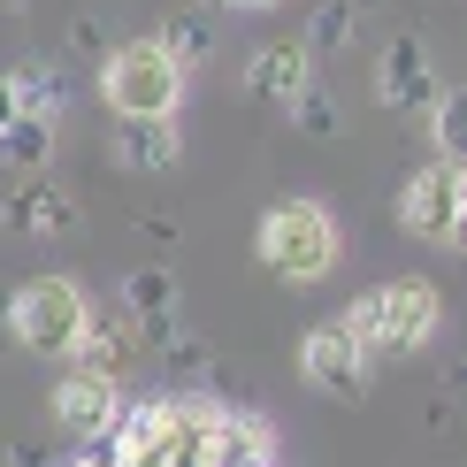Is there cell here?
I'll return each mask as SVG.
<instances>
[{
	"instance_id": "cell-1",
	"label": "cell",
	"mask_w": 467,
	"mask_h": 467,
	"mask_svg": "<svg viewBox=\"0 0 467 467\" xmlns=\"http://www.w3.org/2000/svg\"><path fill=\"white\" fill-rule=\"evenodd\" d=\"M253 253H261V268L268 276H284V284H322L329 268H337V215H329L322 200H276L261 223H253Z\"/></svg>"
},
{
	"instance_id": "cell-10",
	"label": "cell",
	"mask_w": 467,
	"mask_h": 467,
	"mask_svg": "<svg viewBox=\"0 0 467 467\" xmlns=\"http://www.w3.org/2000/svg\"><path fill=\"white\" fill-rule=\"evenodd\" d=\"M306 85H315V54H306L299 38H268V47H253V54H245V100H261V108H291Z\"/></svg>"
},
{
	"instance_id": "cell-3",
	"label": "cell",
	"mask_w": 467,
	"mask_h": 467,
	"mask_svg": "<svg viewBox=\"0 0 467 467\" xmlns=\"http://www.w3.org/2000/svg\"><path fill=\"white\" fill-rule=\"evenodd\" d=\"M85 322H92V299L77 276H31V284L8 291V337L38 360H69Z\"/></svg>"
},
{
	"instance_id": "cell-4",
	"label": "cell",
	"mask_w": 467,
	"mask_h": 467,
	"mask_svg": "<svg viewBox=\"0 0 467 467\" xmlns=\"http://www.w3.org/2000/svg\"><path fill=\"white\" fill-rule=\"evenodd\" d=\"M100 100L115 115H177L184 100V62L161 38H123L100 62Z\"/></svg>"
},
{
	"instance_id": "cell-6",
	"label": "cell",
	"mask_w": 467,
	"mask_h": 467,
	"mask_svg": "<svg viewBox=\"0 0 467 467\" xmlns=\"http://www.w3.org/2000/svg\"><path fill=\"white\" fill-rule=\"evenodd\" d=\"M299 376L315 383L322 399H345V406H353V399H368L376 360L353 345V329H345V322H315V329L299 337Z\"/></svg>"
},
{
	"instance_id": "cell-11",
	"label": "cell",
	"mask_w": 467,
	"mask_h": 467,
	"mask_svg": "<svg viewBox=\"0 0 467 467\" xmlns=\"http://www.w3.org/2000/svg\"><path fill=\"white\" fill-rule=\"evenodd\" d=\"M54 421H62L69 437H108L115 430V414H123V383H108V376H85V368H69L62 383H54Z\"/></svg>"
},
{
	"instance_id": "cell-14",
	"label": "cell",
	"mask_w": 467,
	"mask_h": 467,
	"mask_svg": "<svg viewBox=\"0 0 467 467\" xmlns=\"http://www.w3.org/2000/svg\"><path fill=\"white\" fill-rule=\"evenodd\" d=\"M200 467H276L268 460L261 414H223V406H207V452H200Z\"/></svg>"
},
{
	"instance_id": "cell-13",
	"label": "cell",
	"mask_w": 467,
	"mask_h": 467,
	"mask_svg": "<svg viewBox=\"0 0 467 467\" xmlns=\"http://www.w3.org/2000/svg\"><path fill=\"white\" fill-rule=\"evenodd\" d=\"M123 315L146 329V345H169L177 337V276L169 268H130L123 276Z\"/></svg>"
},
{
	"instance_id": "cell-8",
	"label": "cell",
	"mask_w": 467,
	"mask_h": 467,
	"mask_svg": "<svg viewBox=\"0 0 467 467\" xmlns=\"http://www.w3.org/2000/svg\"><path fill=\"white\" fill-rule=\"evenodd\" d=\"M444 92V77H437V62H430V47H421L414 31H399L391 47L376 54V100L383 108H406V115H421Z\"/></svg>"
},
{
	"instance_id": "cell-12",
	"label": "cell",
	"mask_w": 467,
	"mask_h": 467,
	"mask_svg": "<svg viewBox=\"0 0 467 467\" xmlns=\"http://www.w3.org/2000/svg\"><path fill=\"white\" fill-rule=\"evenodd\" d=\"M177 153H184L177 115H115V161L130 177H161V169H177Z\"/></svg>"
},
{
	"instance_id": "cell-5",
	"label": "cell",
	"mask_w": 467,
	"mask_h": 467,
	"mask_svg": "<svg viewBox=\"0 0 467 467\" xmlns=\"http://www.w3.org/2000/svg\"><path fill=\"white\" fill-rule=\"evenodd\" d=\"M399 223L414 230V238H430V245H460V223H467V177H460V161L414 169L406 192H399Z\"/></svg>"
},
{
	"instance_id": "cell-22",
	"label": "cell",
	"mask_w": 467,
	"mask_h": 467,
	"mask_svg": "<svg viewBox=\"0 0 467 467\" xmlns=\"http://www.w3.org/2000/svg\"><path fill=\"white\" fill-rule=\"evenodd\" d=\"M223 8H245V16H261V8H276V0H223Z\"/></svg>"
},
{
	"instance_id": "cell-24",
	"label": "cell",
	"mask_w": 467,
	"mask_h": 467,
	"mask_svg": "<svg viewBox=\"0 0 467 467\" xmlns=\"http://www.w3.org/2000/svg\"><path fill=\"white\" fill-rule=\"evenodd\" d=\"M200 8H223V0H200Z\"/></svg>"
},
{
	"instance_id": "cell-18",
	"label": "cell",
	"mask_w": 467,
	"mask_h": 467,
	"mask_svg": "<svg viewBox=\"0 0 467 467\" xmlns=\"http://www.w3.org/2000/svg\"><path fill=\"white\" fill-rule=\"evenodd\" d=\"M16 115H62V77L54 69H8Z\"/></svg>"
},
{
	"instance_id": "cell-9",
	"label": "cell",
	"mask_w": 467,
	"mask_h": 467,
	"mask_svg": "<svg viewBox=\"0 0 467 467\" xmlns=\"http://www.w3.org/2000/svg\"><path fill=\"white\" fill-rule=\"evenodd\" d=\"M153 353L146 345V329L123 315V306H115V315H92L85 322V337H77V353H69V368H85V376H108V383H123L130 368H139Z\"/></svg>"
},
{
	"instance_id": "cell-16",
	"label": "cell",
	"mask_w": 467,
	"mask_h": 467,
	"mask_svg": "<svg viewBox=\"0 0 467 467\" xmlns=\"http://www.w3.org/2000/svg\"><path fill=\"white\" fill-rule=\"evenodd\" d=\"M353 31H360V0H322V8H315V31H306L299 47L322 62V54H345V47H353Z\"/></svg>"
},
{
	"instance_id": "cell-2",
	"label": "cell",
	"mask_w": 467,
	"mask_h": 467,
	"mask_svg": "<svg viewBox=\"0 0 467 467\" xmlns=\"http://www.w3.org/2000/svg\"><path fill=\"white\" fill-rule=\"evenodd\" d=\"M437 315H444V299H437L430 276H391V284L360 291L337 322L353 329V345L376 360V353H414V345H430L437 337Z\"/></svg>"
},
{
	"instance_id": "cell-19",
	"label": "cell",
	"mask_w": 467,
	"mask_h": 467,
	"mask_svg": "<svg viewBox=\"0 0 467 467\" xmlns=\"http://www.w3.org/2000/svg\"><path fill=\"white\" fill-rule=\"evenodd\" d=\"M284 115L306 130V139H345V115H337V100H329L322 85H306V92H299V100H291Z\"/></svg>"
},
{
	"instance_id": "cell-7",
	"label": "cell",
	"mask_w": 467,
	"mask_h": 467,
	"mask_svg": "<svg viewBox=\"0 0 467 467\" xmlns=\"http://www.w3.org/2000/svg\"><path fill=\"white\" fill-rule=\"evenodd\" d=\"M0 223H8L16 238H77L85 207H77V192H62L47 169H16V184L0 192Z\"/></svg>"
},
{
	"instance_id": "cell-20",
	"label": "cell",
	"mask_w": 467,
	"mask_h": 467,
	"mask_svg": "<svg viewBox=\"0 0 467 467\" xmlns=\"http://www.w3.org/2000/svg\"><path fill=\"white\" fill-rule=\"evenodd\" d=\"M153 38H161V47L177 54L184 69H192V62H207V47H215V38H207V24H200V16H169V24L153 31Z\"/></svg>"
},
{
	"instance_id": "cell-17",
	"label": "cell",
	"mask_w": 467,
	"mask_h": 467,
	"mask_svg": "<svg viewBox=\"0 0 467 467\" xmlns=\"http://www.w3.org/2000/svg\"><path fill=\"white\" fill-rule=\"evenodd\" d=\"M421 115H430L437 161H460V153H467V100H460V92H437V100L421 108Z\"/></svg>"
},
{
	"instance_id": "cell-15",
	"label": "cell",
	"mask_w": 467,
	"mask_h": 467,
	"mask_svg": "<svg viewBox=\"0 0 467 467\" xmlns=\"http://www.w3.org/2000/svg\"><path fill=\"white\" fill-rule=\"evenodd\" d=\"M0 161L8 169H47L54 161V115H16L0 130Z\"/></svg>"
},
{
	"instance_id": "cell-23",
	"label": "cell",
	"mask_w": 467,
	"mask_h": 467,
	"mask_svg": "<svg viewBox=\"0 0 467 467\" xmlns=\"http://www.w3.org/2000/svg\"><path fill=\"white\" fill-rule=\"evenodd\" d=\"M69 467H108V452H85V460H69Z\"/></svg>"
},
{
	"instance_id": "cell-21",
	"label": "cell",
	"mask_w": 467,
	"mask_h": 467,
	"mask_svg": "<svg viewBox=\"0 0 467 467\" xmlns=\"http://www.w3.org/2000/svg\"><path fill=\"white\" fill-rule=\"evenodd\" d=\"M16 123V92H8V77H0V130Z\"/></svg>"
}]
</instances>
